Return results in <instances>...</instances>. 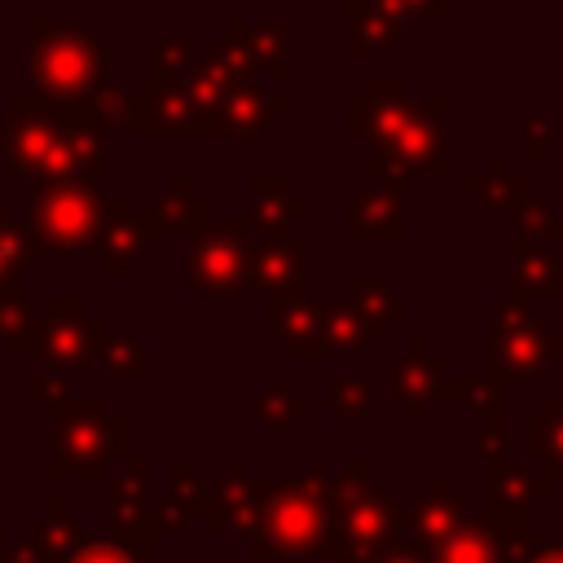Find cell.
<instances>
[{"instance_id": "cell-42", "label": "cell", "mask_w": 563, "mask_h": 563, "mask_svg": "<svg viewBox=\"0 0 563 563\" xmlns=\"http://www.w3.org/2000/svg\"><path fill=\"white\" fill-rule=\"evenodd\" d=\"M528 563H563V545H554V541L532 545V550H528Z\"/></svg>"}, {"instance_id": "cell-45", "label": "cell", "mask_w": 563, "mask_h": 563, "mask_svg": "<svg viewBox=\"0 0 563 563\" xmlns=\"http://www.w3.org/2000/svg\"><path fill=\"white\" fill-rule=\"evenodd\" d=\"M13 229V220H9V207H4V198H0V238Z\"/></svg>"}, {"instance_id": "cell-40", "label": "cell", "mask_w": 563, "mask_h": 563, "mask_svg": "<svg viewBox=\"0 0 563 563\" xmlns=\"http://www.w3.org/2000/svg\"><path fill=\"white\" fill-rule=\"evenodd\" d=\"M528 154L532 158L550 154V128H545V119H528Z\"/></svg>"}, {"instance_id": "cell-29", "label": "cell", "mask_w": 563, "mask_h": 563, "mask_svg": "<svg viewBox=\"0 0 563 563\" xmlns=\"http://www.w3.org/2000/svg\"><path fill=\"white\" fill-rule=\"evenodd\" d=\"M35 255L31 238L22 224H13L0 238V303H22L26 295V260Z\"/></svg>"}, {"instance_id": "cell-17", "label": "cell", "mask_w": 563, "mask_h": 563, "mask_svg": "<svg viewBox=\"0 0 563 563\" xmlns=\"http://www.w3.org/2000/svg\"><path fill=\"white\" fill-rule=\"evenodd\" d=\"M457 528H462V501L444 484H431L413 501V510H409V541H413V550H440Z\"/></svg>"}, {"instance_id": "cell-38", "label": "cell", "mask_w": 563, "mask_h": 563, "mask_svg": "<svg viewBox=\"0 0 563 563\" xmlns=\"http://www.w3.org/2000/svg\"><path fill=\"white\" fill-rule=\"evenodd\" d=\"M101 356H106L114 378H141L150 369V356H145V347L136 339H114V343H106Z\"/></svg>"}, {"instance_id": "cell-41", "label": "cell", "mask_w": 563, "mask_h": 563, "mask_svg": "<svg viewBox=\"0 0 563 563\" xmlns=\"http://www.w3.org/2000/svg\"><path fill=\"white\" fill-rule=\"evenodd\" d=\"M475 453H479V457H488V462H497V453H501V422H493V427H488V435L475 444Z\"/></svg>"}, {"instance_id": "cell-3", "label": "cell", "mask_w": 563, "mask_h": 563, "mask_svg": "<svg viewBox=\"0 0 563 563\" xmlns=\"http://www.w3.org/2000/svg\"><path fill=\"white\" fill-rule=\"evenodd\" d=\"M400 519V501L383 484L339 479L325 497V541L321 550L339 563H369L387 550Z\"/></svg>"}, {"instance_id": "cell-44", "label": "cell", "mask_w": 563, "mask_h": 563, "mask_svg": "<svg viewBox=\"0 0 563 563\" xmlns=\"http://www.w3.org/2000/svg\"><path fill=\"white\" fill-rule=\"evenodd\" d=\"M374 563H422V554L418 550H383Z\"/></svg>"}, {"instance_id": "cell-37", "label": "cell", "mask_w": 563, "mask_h": 563, "mask_svg": "<svg viewBox=\"0 0 563 563\" xmlns=\"http://www.w3.org/2000/svg\"><path fill=\"white\" fill-rule=\"evenodd\" d=\"M66 563H141L136 541H79Z\"/></svg>"}, {"instance_id": "cell-11", "label": "cell", "mask_w": 563, "mask_h": 563, "mask_svg": "<svg viewBox=\"0 0 563 563\" xmlns=\"http://www.w3.org/2000/svg\"><path fill=\"white\" fill-rule=\"evenodd\" d=\"M264 501H268V488L251 475H242V462L233 466V475H224L216 488H211V528L216 532H233V537H246L255 541L260 532V519H264Z\"/></svg>"}, {"instance_id": "cell-31", "label": "cell", "mask_w": 563, "mask_h": 563, "mask_svg": "<svg viewBox=\"0 0 563 563\" xmlns=\"http://www.w3.org/2000/svg\"><path fill=\"white\" fill-rule=\"evenodd\" d=\"M325 356H347V352H361L365 347V325L356 321V312L347 303H325Z\"/></svg>"}, {"instance_id": "cell-30", "label": "cell", "mask_w": 563, "mask_h": 563, "mask_svg": "<svg viewBox=\"0 0 563 563\" xmlns=\"http://www.w3.org/2000/svg\"><path fill=\"white\" fill-rule=\"evenodd\" d=\"M528 449L532 457L545 462L550 475H563V396L550 400L545 413L528 422Z\"/></svg>"}, {"instance_id": "cell-6", "label": "cell", "mask_w": 563, "mask_h": 563, "mask_svg": "<svg viewBox=\"0 0 563 563\" xmlns=\"http://www.w3.org/2000/svg\"><path fill=\"white\" fill-rule=\"evenodd\" d=\"M325 466L312 462V479H295L282 488H268L264 519L255 532V554L260 550H308L325 541V497H321V475Z\"/></svg>"}, {"instance_id": "cell-43", "label": "cell", "mask_w": 563, "mask_h": 563, "mask_svg": "<svg viewBox=\"0 0 563 563\" xmlns=\"http://www.w3.org/2000/svg\"><path fill=\"white\" fill-rule=\"evenodd\" d=\"M444 9H449V0H413L418 18H444Z\"/></svg>"}, {"instance_id": "cell-8", "label": "cell", "mask_w": 563, "mask_h": 563, "mask_svg": "<svg viewBox=\"0 0 563 563\" xmlns=\"http://www.w3.org/2000/svg\"><path fill=\"white\" fill-rule=\"evenodd\" d=\"M246 220L229 224H207L202 233L189 238V286L207 299H233L246 290Z\"/></svg>"}, {"instance_id": "cell-15", "label": "cell", "mask_w": 563, "mask_h": 563, "mask_svg": "<svg viewBox=\"0 0 563 563\" xmlns=\"http://www.w3.org/2000/svg\"><path fill=\"white\" fill-rule=\"evenodd\" d=\"M211 220H207V198L202 194H194L185 180H172L158 198H154V207H150V216L141 220V229H145V238H167V233H202Z\"/></svg>"}, {"instance_id": "cell-46", "label": "cell", "mask_w": 563, "mask_h": 563, "mask_svg": "<svg viewBox=\"0 0 563 563\" xmlns=\"http://www.w3.org/2000/svg\"><path fill=\"white\" fill-rule=\"evenodd\" d=\"M554 352H563V343H554Z\"/></svg>"}, {"instance_id": "cell-12", "label": "cell", "mask_w": 563, "mask_h": 563, "mask_svg": "<svg viewBox=\"0 0 563 563\" xmlns=\"http://www.w3.org/2000/svg\"><path fill=\"white\" fill-rule=\"evenodd\" d=\"M282 114H286V101L268 97L255 79H246L207 114V136H260Z\"/></svg>"}, {"instance_id": "cell-4", "label": "cell", "mask_w": 563, "mask_h": 563, "mask_svg": "<svg viewBox=\"0 0 563 563\" xmlns=\"http://www.w3.org/2000/svg\"><path fill=\"white\" fill-rule=\"evenodd\" d=\"M101 202L106 194L79 180L44 185L22 220L35 255H79L101 251Z\"/></svg>"}, {"instance_id": "cell-9", "label": "cell", "mask_w": 563, "mask_h": 563, "mask_svg": "<svg viewBox=\"0 0 563 563\" xmlns=\"http://www.w3.org/2000/svg\"><path fill=\"white\" fill-rule=\"evenodd\" d=\"M106 321L88 312L84 299H53L48 317L35 321V352L53 369H84L92 356L106 352Z\"/></svg>"}, {"instance_id": "cell-16", "label": "cell", "mask_w": 563, "mask_h": 563, "mask_svg": "<svg viewBox=\"0 0 563 563\" xmlns=\"http://www.w3.org/2000/svg\"><path fill=\"white\" fill-rule=\"evenodd\" d=\"M506 255H510V290H515V299L519 295H554V299H563V264L554 260V251H545V242L510 238Z\"/></svg>"}, {"instance_id": "cell-20", "label": "cell", "mask_w": 563, "mask_h": 563, "mask_svg": "<svg viewBox=\"0 0 563 563\" xmlns=\"http://www.w3.org/2000/svg\"><path fill=\"white\" fill-rule=\"evenodd\" d=\"M246 198H251V211L242 216L246 220V233H268V229H282V224L308 216V198L303 194H290L273 176H255L246 185Z\"/></svg>"}, {"instance_id": "cell-14", "label": "cell", "mask_w": 563, "mask_h": 563, "mask_svg": "<svg viewBox=\"0 0 563 563\" xmlns=\"http://www.w3.org/2000/svg\"><path fill=\"white\" fill-rule=\"evenodd\" d=\"M347 233L352 238H374V233L405 238L409 233V220H405V185L374 180L365 194H356L352 207H347Z\"/></svg>"}, {"instance_id": "cell-18", "label": "cell", "mask_w": 563, "mask_h": 563, "mask_svg": "<svg viewBox=\"0 0 563 563\" xmlns=\"http://www.w3.org/2000/svg\"><path fill=\"white\" fill-rule=\"evenodd\" d=\"M325 299H286L273 303V330L290 356H325Z\"/></svg>"}, {"instance_id": "cell-25", "label": "cell", "mask_w": 563, "mask_h": 563, "mask_svg": "<svg viewBox=\"0 0 563 563\" xmlns=\"http://www.w3.org/2000/svg\"><path fill=\"white\" fill-rule=\"evenodd\" d=\"M128 106H132L128 84L106 75V79H101V84L88 92V101H84L79 110H70V119H79V123L97 128L101 136H110V132H119V128L128 123Z\"/></svg>"}, {"instance_id": "cell-2", "label": "cell", "mask_w": 563, "mask_h": 563, "mask_svg": "<svg viewBox=\"0 0 563 563\" xmlns=\"http://www.w3.org/2000/svg\"><path fill=\"white\" fill-rule=\"evenodd\" d=\"M26 40H31V84L53 110L62 114L79 110L88 92L106 79V48L88 26L35 13L26 22Z\"/></svg>"}, {"instance_id": "cell-26", "label": "cell", "mask_w": 563, "mask_h": 563, "mask_svg": "<svg viewBox=\"0 0 563 563\" xmlns=\"http://www.w3.org/2000/svg\"><path fill=\"white\" fill-rule=\"evenodd\" d=\"M545 493V484L541 479H532L523 466H515V462H506V457H497L493 462V510H497V519H519L523 515V506L532 501V497H541Z\"/></svg>"}, {"instance_id": "cell-23", "label": "cell", "mask_w": 563, "mask_h": 563, "mask_svg": "<svg viewBox=\"0 0 563 563\" xmlns=\"http://www.w3.org/2000/svg\"><path fill=\"white\" fill-rule=\"evenodd\" d=\"M405 31V22L400 18H391V13H383L374 0H352L347 4V53L352 57H365V53H378V48H387V44H396V35Z\"/></svg>"}, {"instance_id": "cell-22", "label": "cell", "mask_w": 563, "mask_h": 563, "mask_svg": "<svg viewBox=\"0 0 563 563\" xmlns=\"http://www.w3.org/2000/svg\"><path fill=\"white\" fill-rule=\"evenodd\" d=\"M343 303L356 312V321H361L365 334H374V339H383V334L396 325V317L409 312V303H405L400 295H391V286H387L383 277H356V282L347 286V299H343Z\"/></svg>"}, {"instance_id": "cell-13", "label": "cell", "mask_w": 563, "mask_h": 563, "mask_svg": "<svg viewBox=\"0 0 563 563\" xmlns=\"http://www.w3.org/2000/svg\"><path fill=\"white\" fill-rule=\"evenodd\" d=\"M387 383H391V391L409 405V413H427V405H431V400L444 391V383H449V365L427 347V339H413L409 352L387 365Z\"/></svg>"}, {"instance_id": "cell-28", "label": "cell", "mask_w": 563, "mask_h": 563, "mask_svg": "<svg viewBox=\"0 0 563 563\" xmlns=\"http://www.w3.org/2000/svg\"><path fill=\"white\" fill-rule=\"evenodd\" d=\"M471 198H479V202H488V211H497V216H506L510 220V211L528 198V185H523V176H515L510 167H506V158H488V167H484V176L479 180H471Z\"/></svg>"}, {"instance_id": "cell-35", "label": "cell", "mask_w": 563, "mask_h": 563, "mask_svg": "<svg viewBox=\"0 0 563 563\" xmlns=\"http://www.w3.org/2000/svg\"><path fill=\"white\" fill-rule=\"evenodd\" d=\"M510 224H515V238H528V242H545V238H563V216H554L545 202H532L523 198L515 211H510Z\"/></svg>"}, {"instance_id": "cell-33", "label": "cell", "mask_w": 563, "mask_h": 563, "mask_svg": "<svg viewBox=\"0 0 563 563\" xmlns=\"http://www.w3.org/2000/svg\"><path fill=\"white\" fill-rule=\"evenodd\" d=\"M255 413H260L273 431H286L295 418H303V413H308V400H303L299 391H290V383H268V387H264V396L255 400Z\"/></svg>"}, {"instance_id": "cell-24", "label": "cell", "mask_w": 563, "mask_h": 563, "mask_svg": "<svg viewBox=\"0 0 563 563\" xmlns=\"http://www.w3.org/2000/svg\"><path fill=\"white\" fill-rule=\"evenodd\" d=\"M506 559H510V541H501L493 523H462L435 550V563H506Z\"/></svg>"}, {"instance_id": "cell-21", "label": "cell", "mask_w": 563, "mask_h": 563, "mask_svg": "<svg viewBox=\"0 0 563 563\" xmlns=\"http://www.w3.org/2000/svg\"><path fill=\"white\" fill-rule=\"evenodd\" d=\"M229 35L242 40L246 48V62H251V75H268V79H282L286 75V53H290V40H286V26L282 22H268V18H233L229 22Z\"/></svg>"}, {"instance_id": "cell-27", "label": "cell", "mask_w": 563, "mask_h": 563, "mask_svg": "<svg viewBox=\"0 0 563 563\" xmlns=\"http://www.w3.org/2000/svg\"><path fill=\"white\" fill-rule=\"evenodd\" d=\"M110 523L123 532H150V497H145V462L128 466V479L110 493Z\"/></svg>"}, {"instance_id": "cell-7", "label": "cell", "mask_w": 563, "mask_h": 563, "mask_svg": "<svg viewBox=\"0 0 563 563\" xmlns=\"http://www.w3.org/2000/svg\"><path fill=\"white\" fill-rule=\"evenodd\" d=\"M554 339L550 325L541 317H532L523 308V299L506 295L493 303V321H488V365L493 378H532L550 365Z\"/></svg>"}, {"instance_id": "cell-39", "label": "cell", "mask_w": 563, "mask_h": 563, "mask_svg": "<svg viewBox=\"0 0 563 563\" xmlns=\"http://www.w3.org/2000/svg\"><path fill=\"white\" fill-rule=\"evenodd\" d=\"M330 409H339L343 418H365L369 413V387L356 378H334L330 383Z\"/></svg>"}, {"instance_id": "cell-34", "label": "cell", "mask_w": 563, "mask_h": 563, "mask_svg": "<svg viewBox=\"0 0 563 563\" xmlns=\"http://www.w3.org/2000/svg\"><path fill=\"white\" fill-rule=\"evenodd\" d=\"M444 391L457 396V400H466L471 409L488 413V422H501V405H506V396H501V378H449Z\"/></svg>"}, {"instance_id": "cell-36", "label": "cell", "mask_w": 563, "mask_h": 563, "mask_svg": "<svg viewBox=\"0 0 563 563\" xmlns=\"http://www.w3.org/2000/svg\"><path fill=\"white\" fill-rule=\"evenodd\" d=\"M0 339L9 356H31L35 352V321L26 317L22 303H0Z\"/></svg>"}, {"instance_id": "cell-1", "label": "cell", "mask_w": 563, "mask_h": 563, "mask_svg": "<svg viewBox=\"0 0 563 563\" xmlns=\"http://www.w3.org/2000/svg\"><path fill=\"white\" fill-rule=\"evenodd\" d=\"M0 158L13 176H31L40 189L66 180L101 189L106 180V136L26 97L9 101V132L0 136Z\"/></svg>"}, {"instance_id": "cell-19", "label": "cell", "mask_w": 563, "mask_h": 563, "mask_svg": "<svg viewBox=\"0 0 563 563\" xmlns=\"http://www.w3.org/2000/svg\"><path fill=\"white\" fill-rule=\"evenodd\" d=\"M150 246L141 220L128 216V198H106L101 202V255H106V268L110 277H123L128 264Z\"/></svg>"}, {"instance_id": "cell-32", "label": "cell", "mask_w": 563, "mask_h": 563, "mask_svg": "<svg viewBox=\"0 0 563 563\" xmlns=\"http://www.w3.org/2000/svg\"><path fill=\"white\" fill-rule=\"evenodd\" d=\"M185 75H189V48L172 35H158V44L150 53V92L176 88V84H185Z\"/></svg>"}, {"instance_id": "cell-5", "label": "cell", "mask_w": 563, "mask_h": 563, "mask_svg": "<svg viewBox=\"0 0 563 563\" xmlns=\"http://www.w3.org/2000/svg\"><path fill=\"white\" fill-rule=\"evenodd\" d=\"M48 413L57 422V457L48 462V471H57V475L62 471L101 475L106 462L114 453H123L128 427L106 413V400H62Z\"/></svg>"}, {"instance_id": "cell-10", "label": "cell", "mask_w": 563, "mask_h": 563, "mask_svg": "<svg viewBox=\"0 0 563 563\" xmlns=\"http://www.w3.org/2000/svg\"><path fill=\"white\" fill-rule=\"evenodd\" d=\"M303 282H308V242L290 238L286 229H268V233H251L246 246V286L260 290L268 303H286V299H303Z\"/></svg>"}]
</instances>
